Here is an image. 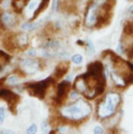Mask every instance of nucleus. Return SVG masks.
I'll return each mask as SVG.
<instances>
[{
    "mask_svg": "<svg viewBox=\"0 0 133 134\" xmlns=\"http://www.w3.org/2000/svg\"><path fill=\"white\" fill-rule=\"evenodd\" d=\"M41 131L43 133H50L51 132V127H50L49 121L45 120V121L42 122V124H41Z\"/></svg>",
    "mask_w": 133,
    "mask_h": 134,
    "instance_id": "f3484780",
    "label": "nucleus"
},
{
    "mask_svg": "<svg viewBox=\"0 0 133 134\" xmlns=\"http://www.w3.org/2000/svg\"><path fill=\"white\" fill-rule=\"evenodd\" d=\"M15 43L21 48L26 47L28 45V34H25V32H21V34H17L15 37Z\"/></svg>",
    "mask_w": 133,
    "mask_h": 134,
    "instance_id": "9d476101",
    "label": "nucleus"
},
{
    "mask_svg": "<svg viewBox=\"0 0 133 134\" xmlns=\"http://www.w3.org/2000/svg\"><path fill=\"white\" fill-rule=\"evenodd\" d=\"M71 82L68 80H63L60 82L57 83L56 86V93H55V97H54V101L57 105H63L64 103H66V100L69 96V93L71 91Z\"/></svg>",
    "mask_w": 133,
    "mask_h": 134,
    "instance_id": "20e7f679",
    "label": "nucleus"
},
{
    "mask_svg": "<svg viewBox=\"0 0 133 134\" xmlns=\"http://www.w3.org/2000/svg\"><path fill=\"white\" fill-rule=\"evenodd\" d=\"M37 132V126L35 125V124H31L28 128H27V130H26V133H29V134H34Z\"/></svg>",
    "mask_w": 133,
    "mask_h": 134,
    "instance_id": "4be33fe9",
    "label": "nucleus"
},
{
    "mask_svg": "<svg viewBox=\"0 0 133 134\" xmlns=\"http://www.w3.org/2000/svg\"><path fill=\"white\" fill-rule=\"evenodd\" d=\"M0 98L6 101L10 107H12V104H14V102L18 101L19 99V97L15 93L6 88H0Z\"/></svg>",
    "mask_w": 133,
    "mask_h": 134,
    "instance_id": "6e6552de",
    "label": "nucleus"
},
{
    "mask_svg": "<svg viewBox=\"0 0 133 134\" xmlns=\"http://www.w3.org/2000/svg\"><path fill=\"white\" fill-rule=\"evenodd\" d=\"M1 133H14L13 130H7V129H4V130H1L0 131V134Z\"/></svg>",
    "mask_w": 133,
    "mask_h": 134,
    "instance_id": "c756f323",
    "label": "nucleus"
},
{
    "mask_svg": "<svg viewBox=\"0 0 133 134\" xmlns=\"http://www.w3.org/2000/svg\"><path fill=\"white\" fill-rule=\"evenodd\" d=\"M81 97V94L78 92V91H76V90H71L70 91V93H69V96H68V99L70 101H75L77 100L78 98H80Z\"/></svg>",
    "mask_w": 133,
    "mask_h": 134,
    "instance_id": "a211bd4d",
    "label": "nucleus"
},
{
    "mask_svg": "<svg viewBox=\"0 0 133 134\" xmlns=\"http://www.w3.org/2000/svg\"><path fill=\"white\" fill-rule=\"evenodd\" d=\"M0 23L4 28H13L17 25L18 19L14 13L8 12V10H4L0 15Z\"/></svg>",
    "mask_w": 133,
    "mask_h": 134,
    "instance_id": "423d86ee",
    "label": "nucleus"
},
{
    "mask_svg": "<svg viewBox=\"0 0 133 134\" xmlns=\"http://www.w3.org/2000/svg\"><path fill=\"white\" fill-rule=\"evenodd\" d=\"M70 59H71V63H72L73 65H75V66H80V65L83 63V59H84V58H83V56H82L81 54L76 53V54L71 55Z\"/></svg>",
    "mask_w": 133,
    "mask_h": 134,
    "instance_id": "2eb2a0df",
    "label": "nucleus"
},
{
    "mask_svg": "<svg viewBox=\"0 0 133 134\" xmlns=\"http://www.w3.org/2000/svg\"><path fill=\"white\" fill-rule=\"evenodd\" d=\"M40 60L33 57H25L20 59V68L26 75H33L40 70Z\"/></svg>",
    "mask_w": 133,
    "mask_h": 134,
    "instance_id": "39448f33",
    "label": "nucleus"
},
{
    "mask_svg": "<svg viewBox=\"0 0 133 134\" xmlns=\"http://www.w3.org/2000/svg\"><path fill=\"white\" fill-rule=\"evenodd\" d=\"M126 52H127V48H126V46H125L124 42H123V41H122V38H121V40L119 41V43H118L117 47H115V53H117V54H119V55L121 56V55L126 54Z\"/></svg>",
    "mask_w": 133,
    "mask_h": 134,
    "instance_id": "4468645a",
    "label": "nucleus"
},
{
    "mask_svg": "<svg viewBox=\"0 0 133 134\" xmlns=\"http://www.w3.org/2000/svg\"><path fill=\"white\" fill-rule=\"evenodd\" d=\"M84 47H85V52H86L87 55L92 56V55H94V54L96 53V47H95L94 43H93L90 38H87V40L85 41Z\"/></svg>",
    "mask_w": 133,
    "mask_h": 134,
    "instance_id": "f8f14e48",
    "label": "nucleus"
},
{
    "mask_svg": "<svg viewBox=\"0 0 133 134\" xmlns=\"http://www.w3.org/2000/svg\"><path fill=\"white\" fill-rule=\"evenodd\" d=\"M41 22H33V21H28V22H25L21 25V29L25 32H31L33 30H35L37 27H38V24Z\"/></svg>",
    "mask_w": 133,
    "mask_h": 134,
    "instance_id": "9b49d317",
    "label": "nucleus"
},
{
    "mask_svg": "<svg viewBox=\"0 0 133 134\" xmlns=\"http://www.w3.org/2000/svg\"><path fill=\"white\" fill-rule=\"evenodd\" d=\"M10 3H12V0H4L3 2H2V8H8V6L10 5Z\"/></svg>",
    "mask_w": 133,
    "mask_h": 134,
    "instance_id": "a878e982",
    "label": "nucleus"
},
{
    "mask_svg": "<svg viewBox=\"0 0 133 134\" xmlns=\"http://www.w3.org/2000/svg\"><path fill=\"white\" fill-rule=\"evenodd\" d=\"M66 80L68 81H70V82H72V79H73V74H66V78H65Z\"/></svg>",
    "mask_w": 133,
    "mask_h": 134,
    "instance_id": "c85d7f7f",
    "label": "nucleus"
},
{
    "mask_svg": "<svg viewBox=\"0 0 133 134\" xmlns=\"http://www.w3.org/2000/svg\"><path fill=\"white\" fill-rule=\"evenodd\" d=\"M132 63H133V60H132Z\"/></svg>",
    "mask_w": 133,
    "mask_h": 134,
    "instance_id": "2f4dec72",
    "label": "nucleus"
},
{
    "mask_svg": "<svg viewBox=\"0 0 133 134\" xmlns=\"http://www.w3.org/2000/svg\"><path fill=\"white\" fill-rule=\"evenodd\" d=\"M0 2H1V0H0Z\"/></svg>",
    "mask_w": 133,
    "mask_h": 134,
    "instance_id": "7c9ffc66",
    "label": "nucleus"
},
{
    "mask_svg": "<svg viewBox=\"0 0 133 134\" xmlns=\"http://www.w3.org/2000/svg\"><path fill=\"white\" fill-rule=\"evenodd\" d=\"M5 121V108L0 107V125H2Z\"/></svg>",
    "mask_w": 133,
    "mask_h": 134,
    "instance_id": "b1692460",
    "label": "nucleus"
},
{
    "mask_svg": "<svg viewBox=\"0 0 133 134\" xmlns=\"http://www.w3.org/2000/svg\"><path fill=\"white\" fill-rule=\"evenodd\" d=\"M126 14H127V15H129L130 17H133V4H131V5H130V6L127 8Z\"/></svg>",
    "mask_w": 133,
    "mask_h": 134,
    "instance_id": "bb28decb",
    "label": "nucleus"
},
{
    "mask_svg": "<svg viewBox=\"0 0 133 134\" xmlns=\"http://www.w3.org/2000/svg\"><path fill=\"white\" fill-rule=\"evenodd\" d=\"M57 57H58V58H60V59H63V60H66L68 58H70V57H71V55H70V53H69L68 51L60 50V51L58 52V54H57Z\"/></svg>",
    "mask_w": 133,
    "mask_h": 134,
    "instance_id": "6ab92c4d",
    "label": "nucleus"
},
{
    "mask_svg": "<svg viewBox=\"0 0 133 134\" xmlns=\"http://www.w3.org/2000/svg\"><path fill=\"white\" fill-rule=\"evenodd\" d=\"M59 3H60L59 0H52V6H51V8H52V13L53 14H55V13H57L59 10Z\"/></svg>",
    "mask_w": 133,
    "mask_h": 134,
    "instance_id": "412c9836",
    "label": "nucleus"
},
{
    "mask_svg": "<svg viewBox=\"0 0 133 134\" xmlns=\"http://www.w3.org/2000/svg\"><path fill=\"white\" fill-rule=\"evenodd\" d=\"M8 62H9V56L5 52L0 51V70L5 68V66L8 64Z\"/></svg>",
    "mask_w": 133,
    "mask_h": 134,
    "instance_id": "dca6fc26",
    "label": "nucleus"
},
{
    "mask_svg": "<svg viewBox=\"0 0 133 134\" xmlns=\"http://www.w3.org/2000/svg\"><path fill=\"white\" fill-rule=\"evenodd\" d=\"M93 112V106L86 98H78L75 101L64 103L58 109L63 121L69 123H80L86 120Z\"/></svg>",
    "mask_w": 133,
    "mask_h": 134,
    "instance_id": "f257e3e1",
    "label": "nucleus"
},
{
    "mask_svg": "<svg viewBox=\"0 0 133 134\" xmlns=\"http://www.w3.org/2000/svg\"><path fill=\"white\" fill-rule=\"evenodd\" d=\"M19 82H20V78L15 74L9 75L5 80V84L9 85V86H16V85L19 84Z\"/></svg>",
    "mask_w": 133,
    "mask_h": 134,
    "instance_id": "ddd939ff",
    "label": "nucleus"
},
{
    "mask_svg": "<svg viewBox=\"0 0 133 134\" xmlns=\"http://www.w3.org/2000/svg\"><path fill=\"white\" fill-rule=\"evenodd\" d=\"M94 133L95 134H103V133H105V129H104L103 126L97 125V126H95V128H94Z\"/></svg>",
    "mask_w": 133,
    "mask_h": 134,
    "instance_id": "5701e85b",
    "label": "nucleus"
},
{
    "mask_svg": "<svg viewBox=\"0 0 133 134\" xmlns=\"http://www.w3.org/2000/svg\"><path fill=\"white\" fill-rule=\"evenodd\" d=\"M122 104V96L117 91L107 92L104 97L97 103L96 114L97 118L103 121L114 115Z\"/></svg>",
    "mask_w": 133,
    "mask_h": 134,
    "instance_id": "f03ea898",
    "label": "nucleus"
},
{
    "mask_svg": "<svg viewBox=\"0 0 133 134\" xmlns=\"http://www.w3.org/2000/svg\"><path fill=\"white\" fill-rule=\"evenodd\" d=\"M69 130V125L68 124H60V125H58V127L56 128V132H58V133H65Z\"/></svg>",
    "mask_w": 133,
    "mask_h": 134,
    "instance_id": "aec40b11",
    "label": "nucleus"
},
{
    "mask_svg": "<svg viewBox=\"0 0 133 134\" xmlns=\"http://www.w3.org/2000/svg\"><path fill=\"white\" fill-rule=\"evenodd\" d=\"M76 44H77L78 46H80V47H84V45H85V41L77 40V41H76Z\"/></svg>",
    "mask_w": 133,
    "mask_h": 134,
    "instance_id": "cd10ccee",
    "label": "nucleus"
},
{
    "mask_svg": "<svg viewBox=\"0 0 133 134\" xmlns=\"http://www.w3.org/2000/svg\"><path fill=\"white\" fill-rule=\"evenodd\" d=\"M72 87H73L74 90L78 91V92L83 96V94H84V93L86 92V90H87V85H86V82H85V80H84L82 74H81V75H78V76L75 78V80H74V82H73V84H72Z\"/></svg>",
    "mask_w": 133,
    "mask_h": 134,
    "instance_id": "0eeeda50",
    "label": "nucleus"
},
{
    "mask_svg": "<svg viewBox=\"0 0 133 134\" xmlns=\"http://www.w3.org/2000/svg\"><path fill=\"white\" fill-rule=\"evenodd\" d=\"M53 83H54L53 77H48V78H46L44 80H41V81L28 83L26 85V88H27L28 93H30L32 96L37 97L40 99H44L46 94H47L48 88Z\"/></svg>",
    "mask_w": 133,
    "mask_h": 134,
    "instance_id": "7ed1b4c3",
    "label": "nucleus"
},
{
    "mask_svg": "<svg viewBox=\"0 0 133 134\" xmlns=\"http://www.w3.org/2000/svg\"><path fill=\"white\" fill-rule=\"evenodd\" d=\"M69 68H70V64L68 60H62L57 66L55 68V71H54V77L55 78H62L64 77L65 75H66L68 71H69Z\"/></svg>",
    "mask_w": 133,
    "mask_h": 134,
    "instance_id": "1a4fd4ad",
    "label": "nucleus"
},
{
    "mask_svg": "<svg viewBox=\"0 0 133 134\" xmlns=\"http://www.w3.org/2000/svg\"><path fill=\"white\" fill-rule=\"evenodd\" d=\"M25 54H26L27 56H30V57H35V56H36V54H37V52H36V50H35V49L31 48V49L26 50Z\"/></svg>",
    "mask_w": 133,
    "mask_h": 134,
    "instance_id": "393cba45",
    "label": "nucleus"
}]
</instances>
